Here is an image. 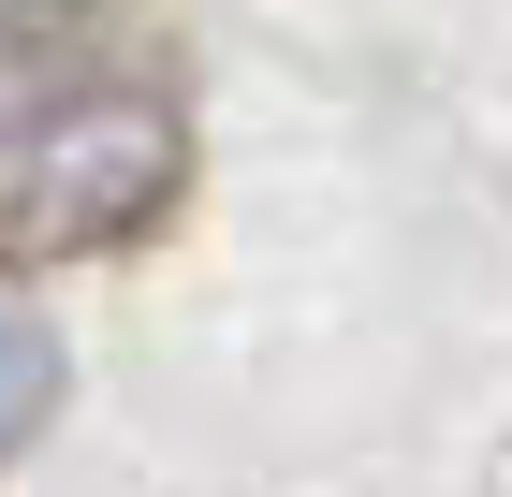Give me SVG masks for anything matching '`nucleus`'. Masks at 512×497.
<instances>
[{
    "mask_svg": "<svg viewBox=\"0 0 512 497\" xmlns=\"http://www.w3.org/2000/svg\"><path fill=\"white\" fill-rule=\"evenodd\" d=\"M191 88L132 0H0V249L88 264L176 220Z\"/></svg>",
    "mask_w": 512,
    "mask_h": 497,
    "instance_id": "1",
    "label": "nucleus"
},
{
    "mask_svg": "<svg viewBox=\"0 0 512 497\" xmlns=\"http://www.w3.org/2000/svg\"><path fill=\"white\" fill-rule=\"evenodd\" d=\"M44 410H59V322L30 307V278H15V249H0V454H30Z\"/></svg>",
    "mask_w": 512,
    "mask_h": 497,
    "instance_id": "2",
    "label": "nucleus"
}]
</instances>
